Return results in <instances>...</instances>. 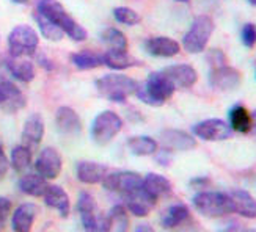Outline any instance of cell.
<instances>
[{
  "instance_id": "obj_1",
  "label": "cell",
  "mask_w": 256,
  "mask_h": 232,
  "mask_svg": "<svg viewBox=\"0 0 256 232\" xmlns=\"http://www.w3.org/2000/svg\"><path fill=\"white\" fill-rule=\"evenodd\" d=\"M38 13H41L46 19H49L52 24L64 31L74 41H84L86 38V30L79 25L77 22L68 14V11L63 8V5L57 0H40L38 2Z\"/></svg>"
},
{
  "instance_id": "obj_2",
  "label": "cell",
  "mask_w": 256,
  "mask_h": 232,
  "mask_svg": "<svg viewBox=\"0 0 256 232\" xmlns=\"http://www.w3.org/2000/svg\"><path fill=\"white\" fill-rule=\"evenodd\" d=\"M174 90L176 88L172 83V80L160 71V72H151L146 82L142 85L138 83L136 96L144 104L152 107H160L173 96Z\"/></svg>"
},
{
  "instance_id": "obj_3",
  "label": "cell",
  "mask_w": 256,
  "mask_h": 232,
  "mask_svg": "<svg viewBox=\"0 0 256 232\" xmlns=\"http://www.w3.org/2000/svg\"><path fill=\"white\" fill-rule=\"evenodd\" d=\"M99 94L112 102H124L126 99L137 93L138 82L123 74H107L96 80Z\"/></svg>"
},
{
  "instance_id": "obj_4",
  "label": "cell",
  "mask_w": 256,
  "mask_h": 232,
  "mask_svg": "<svg viewBox=\"0 0 256 232\" xmlns=\"http://www.w3.org/2000/svg\"><path fill=\"white\" fill-rule=\"evenodd\" d=\"M196 211L208 218H220L234 214V204L230 193L224 192H200L192 200Z\"/></svg>"
},
{
  "instance_id": "obj_5",
  "label": "cell",
  "mask_w": 256,
  "mask_h": 232,
  "mask_svg": "<svg viewBox=\"0 0 256 232\" xmlns=\"http://www.w3.org/2000/svg\"><path fill=\"white\" fill-rule=\"evenodd\" d=\"M77 212L85 232H112L108 215H104L98 209V203L92 193L82 192L77 201Z\"/></svg>"
},
{
  "instance_id": "obj_6",
  "label": "cell",
  "mask_w": 256,
  "mask_h": 232,
  "mask_svg": "<svg viewBox=\"0 0 256 232\" xmlns=\"http://www.w3.org/2000/svg\"><path fill=\"white\" fill-rule=\"evenodd\" d=\"M214 31V20L209 16H198L190 28L184 35L182 46L188 53H200L208 46V41Z\"/></svg>"
},
{
  "instance_id": "obj_7",
  "label": "cell",
  "mask_w": 256,
  "mask_h": 232,
  "mask_svg": "<svg viewBox=\"0 0 256 232\" xmlns=\"http://www.w3.org/2000/svg\"><path fill=\"white\" fill-rule=\"evenodd\" d=\"M38 33L30 25H18L10 31L8 35V47L11 57H26V55H33L38 47Z\"/></svg>"
},
{
  "instance_id": "obj_8",
  "label": "cell",
  "mask_w": 256,
  "mask_h": 232,
  "mask_svg": "<svg viewBox=\"0 0 256 232\" xmlns=\"http://www.w3.org/2000/svg\"><path fill=\"white\" fill-rule=\"evenodd\" d=\"M121 127H123V119L112 110H106V112L99 113L93 121L92 138L98 145L104 146L120 134Z\"/></svg>"
},
{
  "instance_id": "obj_9",
  "label": "cell",
  "mask_w": 256,
  "mask_h": 232,
  "mask_svg": "<svg viewBox=\"0 0 256 232\" xmlns=\"http://www.w3.org/2000/svg\"><path fill=\"white\" fill-rule=\"evenodd\" d=\"M102 185L106 190L126 198L130 193L137 192L143 185V178L132 171H116L112 174H107L102 181Z\"/></svg>"
},
{
  "instance_id": "obj_10",
  "label": "cell",
  "mask_w": 256,
  "mask_h": 232,
  "mask_svg": "<svg viewBox=\"0 0 256 232\" xmlns=\"http://www.w3.org/2000/svg\"><path fill=\"white\" fill-rule=\"evenodd\" d=\"M192 130L195 137L204 141H224L231 138L232 135V129L230 127V124H226L224 119L218 118L204 119L202 123L195 124Z\"/></svg>"
},
{
  "instance_id": "obj_11",
  "label": "cell",
  "mask_w": 256,
  "mask_h": 232,
  "mask_svg": "<svg viewBox=\"0 0 256 232\" xmlns=\"http://www.w3.org/2000/svg\"><path fill=\"white\" fill-rule=\"evenodd\" d=\"M26 102L19 88L5 75H0V108L6 113H16L26 107Z\"/></svg>"
},
{
  "instance_id": "obj_12",
  "label": "cell",
  "mask_w": 256,
  "mask_h": 232,
  "mask_svg": "<svg viewBox=\"0 0 256 232\" xmlns=\"http://www.w3.org/2000/svg\"><path fill=\"white\" fill-rule=\"evenodd\" d=\"M63 162L60 152L55 148H44L35 162V170L44 179H57L62 171Z\"/></svg>"
},
{
  "instance_id": "obj_13",
  "label": "cell",
  "mask_w": 256,
  "mask_h": 232,
  "mask_svg": "<svg viewBox=\"0 0 256 232\" xmlns=\"http://www.w3.org/2000/svg\"><path fill=\"white\" fill-rule=\"evenodd\" d=\"M209 85L218 91H231L240 85V72L231 66H217L209 74Z\"/></svg>"
},
{
  "instance_id": "obj_14",
  "label": "cell",
  "mask_w": 256,
  "mask_h": 232,
  "mask_svg": "<svg viewBox=\"0 0 256 232\" xmlns=\"http://www.w3.org/2000/svg\"><path fill=\"white\" fill-rule=\"evenodd\" d=\"M160 141L165 149L168 151H190L196 148V141L192 135H188L184 130L166 129L162 130Z\"/></svg>"
},
{
  "instance_id": "obj_15",
  "label": "cell",
  "mask_w": 256,
  "mask_h": 232,
  "mask_svg": "<svg viewBox=\"0 0 256 232\" xmlns=\"http://www.w3.org/2000/svg\"><path fill=\"white\" fill-rule=\"evenodd\" d=\"M124 200H126V209H128V211L132 215L140 217V218L146 217L152 211V207L156 206V203H158L146 190L143 189V185L137 192H134L129 196H126Z\"/></svg>"
},
{
  "instance_id": "obj_16",
  "label": "cell",
  "mask_w": 256,
  "mask_h": 232,
  "mask_svg": "<svg viewBox=\"0 0 256 232\" xmlns=\"http://www.w3.org/2000/svg\"><path fill=\"white\" fill-rule=\"evenodd\" d=\"M144 49L152 57L170 58L180 53L181 46L180 42L168 38V36H152L144 41Z\"/></svg>"
},
{
  "instance_id": "obj_17",
  "label": "cell",
  "mask_w": 256,
  "mask_h": 232,
  "mask_svg": "<svg viewBox=\"0 0 256 232\" xmlns=\"http://www.w3.org/2000/svg\"><path fill=\"white\" fill-rule=\"evenodd\" d=\"M162 72L172 80L174 88H190L198 80V74L190 64H173Z\"/></svg>"
},
{
  "instance_id": "obj_18",
  "label": "cell",
  "mask_w": 256,
  "mask_h": 232,
  "mask_svg": "<svg viewBox=\"0 0 256 232\" xmlns=\"http://www.w3.org/2000/svg\"><path fill=\"white\" fill-rule=\"evenodd\" d=\"M55 123L62 134L79 135L82 130V121L71 107H60L55 113Z\"/></svg>"
},
{
  "instance_id": "obj_19",
  "label": "cell",
  "mask_w": 256,
  "mask_h": 232,
  "mask_svg": "<svg viewBox=\"0 0 256 232\" xmlns=\"http://www.w3.org/2000/svg\"><path fill=\"white\" fill-rule=\"evenodd\" d=\"M44 203H46L48 207L57 211L63 218H66L70 215L71 211V201H70V196L66 193L62 187L58 185H49L46 193H44Z\"/></svg>"
},
{
  "instance_id": "obj_20",
  "label": "cell",
  "mask_w": 256,
  "mask_h": 232,
  "mask_svg": "<svg viewBox=\"0 0 256 232\" xmlns=\"http://www.w3.org/2000/svg\"><path fill=\"white\" fill-rule=\"evenodd\" d=\"M42 137H44L42 118L38 113H33L27 118V121L24 123V129H22V141H24V146H27L28 149L38 146Z\"/></svg>"
},
{
  "instance_id": "obj_21",
  "label": "cell",
  "mask_w": 256,
  "mask_h": 232,
  "mask_svg": "<svg viewBox=\"0 0 256 232\" xmlns=\"http://www.w3.org/2000/svg\"><path fill=\"white\" fill-rule=\"evenodd\" d=\"M38 209L33 203H26L20 204L14 214H13V220H11V226H13L14 232H32L33 228V222H35Z\"/></svg>"
},
{
  "instance_id": "obj_22",
  "label": "cell",
  "mask_w": 256,
  "mask_h": 232,
  "mask_svg": "<svg viewBox=\"0 0 256 232\" xmlns=\"http://www.w3.org/2000/svg\"><path fill=\"white\" fill-rule=\"evenodd\" d=\"M77 179L84 184H101L107 176V167L96 162H79L77 163Z\"/></svg>"
},
{
  "instance_id": "obj_23",
  "label": "cell",
  "mask_w": 256,
  "mask_h": 232,
  "mask_svg": "<svg viewBox=\"0 0 256 232\" xmlns=\"http://www.w3.org/2000/svg\"><path fill=\"white\" fill-rule=\"evenodd\" d=\"M230 196L234 204V214L250 220L256 218V200L248 192L236 189L230 192Z\"/></svg>"
},
{
  "instance_id": "obj_24",
  "label": "cell",
  "mask_w": 256,
  "mask_h": 232,
  "mask_svg": "<svg viewBox=\"0 0 256 232\" xmlns=\"http://www.w3.org/2000/svg\"><path fill=\"white\" fill-rule=\"evenodd\" d=\"M143 189L146 190L156 201H159L162 196L172 193V182L162 174L150 173L143 178Z\"/></svg>"
},
{
  "instance_id": "obj_25",
  "label": "cell",
  "mask_w": 256,
  "mask_h": 232,
  "mask_svg": "<svg viewBox=\"0 0 256 232\" xmlns=\"http://www.w3.org/2000/svg\"><path fill=\"white\" fill-rule=\"evenodd\" d=\"M102 61L107 68L116 71L134 68V66L140 64V61L137 58H134L132 55H129L128 50H116V49H110L106 53H102Z\"/></svg>"
},
{
  "instance_id": "obj_26",
  "label": "cell",
  "mask_w": 256,
  "mask_h": 232,
  "mask_svg": "<svg viewBox=\"0 0 256 232\" xmlns=\"http://www.w3.org/2000/svg\"><path fill=\"white\" fill-rule=\"evenodd\" d=\"M190 218V211L186 204H173L162 214L160 225L165 229H176Z\"/></svg>"
},
{
  "instance_id": "obj_27",
  "label": "cell",
  "mask_w": 256,
  "mask_h": 232,
  "mask_svg": "<svg viewBox=\"0 0 256 232\" xmlns=\"http://www.w3.org/2000/svg\"><path fill=\"white\" fill-rule=\"evenodd\" d=\"M6 69L10 71V74L14 77V79L28 83L35 79V66H33L32 61L28 60H22L20 58H10L6 60Z\"/></svg>"
},
{
  "instance_id": "obj_28",
  "label": "cell",
  "mask_w": 256,
  "mask_h": 232,
  "mask_svg": "<svg viewBox=\"0 0 256 232\" xmlns=\"http://www.w3.org/2000/svg\"><path fill=\"white\" fill-rule=\"evenodd\" d=\"M230 127L239 134H248L252 130V115L244 105L238 104L230 110Z\"/></svg>"
},
{
  "instance_id": "obj_29",
  "label": "cell",
  "mask_w": 256,
  "mask_h": 232,
  "mask_svg": "<svg viewBox=\"0 0 256 232\" xmlns=\"http://www.w3.org/2000/svg\"><path fill=\"white\" fill-rule=\"evenodd\" d=\"M49 184L46 182V179L40 176L38 173L36 174H27L24 176L20 181H19V189L22 193H26L28 196H44L46 193Z\"/></svg>"
},
{
  "instance_id": "obj_30",
  "label": "cell",
  "mask_w": 256,
  "mask_h": 232,
  "mask_svg": "<svg viewBox=\"0 0 256 232\" xmlns=\"http://www.w3.org/2000/svg\"><path fill=\"white\" fill-rule=\"evenodd\" d=\"M128 148L134 156H152L158 152V141L151 137H132L128 140Z\"/></svg>"
},
{
  "instance_id": "obj_31",
  "label": "cell",
  "mask_w": 256,
  "mask_h": 232,
  "mask_svg": "<svg viewBox=\"0 0 256 232\" xmlns=\"http://www.w3.org/2000/svg\"><path fill=\"white\" fill-rule=\"evenodd\" d=\"M71 61H72V64L76 66V68H79L82 71L94 69V68H99L101 64H104L102 55L92 52V50H84V52L72 53L71 55Z\"/></svg>"
},
{
  "instance_id": "obj_32",
  "label": "cell",
  "mask_w": 256,
  "mask_h": 232,
  "mask_svg": "<svg viewBox=\"0 0 256 232\" xmlns=\"http://www.w3.org/2000/svg\"><path fill=\"white\" fill-rule=\"evenodd\" d=\"M35 20H36V24H38V27H40V31H41V35L46 38V39H49V41H60L62 38H63V35H64V31L62 30V28H58L55 24H52V22L49 20V19H46L44 17L41 13H35Z\"/></svg>"
},
{
  "instance_id": "obj_33",
  "label": "cell",
  "mask_w": 256,
  "mask_h": 232,
  "mask_svg": "<svg viewBox=\"0 0 256 232\" xmlns=\"http://www.w3.org/2000/svg\"><path fill=\"white\" fill-rule=\"evenodd\" d=\"M11 167H13L16 171H24L30 167V163H32V151L24 146V145H20V146H16L13 151H11Z\"/></svg>"
},
{
  "instance_id": "obj_34",
  "label": "cell",
  "mask_w": 256,
  "mask_h": 232,
  "mask_svg": "<svg viewBox=\"0 0 256 232\" xmlns=\"http://www.w3.org/2000/svg\"><path fill=\"white\" fill-rule=\"evenodd\" d=\"M102 41L107 44L110 49L116 50H128V39L124 36L123 31H120L118 28H107L102 33Z\"/></svg>"
},
{
  "instance_id": "obj_35",
  "label": "cell",
  "mask_w": 256,
  "mask_h": 232,
  "mask_svg": "<svg viewBox=\"0 0 256 232\" xmlns=\"http://www.w3.org/2000/svg\"><path fill=\"white\" fill-rule=\"evenodd\" d=\"M110 225H112V232H126L129 222L126 214V206H115L108 214Z\"/></svg>"
},
{
  "instance_id": "obj_36",
  "label": "cell",
  "mask_w": 256,
  "mask_h": 232,
  "mask_svg": "<svg viewBox=\"0 0 256 232\" xmlns=\"http://www.w3.org/2000/svg\"><path fill=\"white\" fill-rule=\"evenodd\" d=\"M114 16L120 24H124L129 27L137 25L140 22V16L137 11H134L132 8H128V6H116L114 9Z\"/></svg>"
},
{
  "instance_id": "obj_37",
  "label": "cell",
  "mask_w": 256,
  "mask_h": 232,
  "mask_svg": "<svg viewBox=\"0 0 256 232\" xmlns=\"http://www.w3.org/2000/svg\"><path fill=\"white\" fill-rule=\"evenodd\" d=\"M242 44L246 47H253L256 44V25L254 24H246L242 28Z\"/></svg>"
},
{
  "instance_id": "obj_38",
  "label": "cell",
  "mask_w": 256,
  "mask_h": 232,
  "mask_svg": "<svg viewBox=\"0 0 256 232\" xmlns=\"http://www.w3.org/2000/svg\"><path fill=\"white\" fill-rule=\"evenodd\" d=\"M11 211H13V204L8 200V198L0 196V225L5 223V220H8V217L11 215Z\"/></svg>"
},
{
  "instance_id": "obj_39",
  "label": "cell",
  "mask_w": 256,
  "mask_h": 232,
  "mask_svg": "<svg viewBox=\"0 0 256 232\" xmlns=\"http://www.w3.org/2000/svg\"><path fill=\"white\" fill-rule=\"evenodd\" d=\"M208 60L210 61V64H212V68H217V66H224L226 58L222 50L218 49H212L209 53H208Z\"/></svg>"
},
{
  "instance_id": "obj_40",
  "label": "cell",
  "mask_w": 256,
  "mask_h": 232,
  "mask_svg": "<svg viewBox=\"0 0 256 232\" xmlns=\"http://www.w3.org/2000/svg\"><path fill=\"white\" fill-rule=\"evenodd\" d=\"M8 168H10V162L5 156V151H4L2 145H0V179L5 178V174L8 173Z\"/></svg>"
},
{
  "instance_id": "obj_41",
  "label": "cell",
  "mask_w": 256,
  "mask_h": 232,
  "mask_svg": "<svg viewBox=\"0 0 256 232\" xmlns=\"http://www.w3.org/2000/svg\"><path fill=\"white\" fill-rule=\"evenodd\" d=\"M220 232H256V229L253 228H246L242 225H231L225 229H222Z\"/></svg>"
},
{
  "instance_id": "obj_42",
  "label": "cell",
  "mask_w": 256,
  "mask_h": 232,
  "mask_svg": "<svg viewBox=\"0 0 256 232\" xmlns=\"http://www.w3.org/2000/svg\"><path fill=\"white\" fill-rule=\"evenodd\" d=\"M158 162H160L162 165H168L170 163V157H168V149H164L159 156H158Z\"/></svg>"
},
{
  "instance_id": "obj_43",
  "label": "cell",
  "mask_w": 256,
  "mask_h": 232,
  "mask_svg": "<svg viewBox=\"0 0 256 232\" xmlns=\"http://www.w3.org/2000/svg\"><path fill=\"white\" fill-rule=\"evenodd\" d=\"M136 232H156L150 225H138L136 228Z\"/></svg>"
},
{
  "instance_id": "obj_44",
  "label": "cell",
  "mask_w": 256,
  "mask_h": 232,
  "mask_svg": "<svg viewBox=\"0 0 256 232\" xmlns=\"http://www.w3.org/2000/svg\"><path fill=\"white\" fill-rule=\"evenodd\" d=\"M208 184H209V181H208L206 178H204V179H194V181H192V185H194V187H198V185H208Z\"/></svg>"
},
{
  "instance_id": "obj_45",
  "label": "cell",
  "mask_w": 256,
  "mask_h": 232,
  "mask_svg": "<svg viewBox=\"0 0 256 232\" xmlns=\"http://www.w3.org/2000/svg\"><path fill=\"white\" fill-rule=\"evenodd\" d=\"M252 123H253V127H252V130H254L256 132V110L252 113Z\"/></svg>"
},
{
  "instance_id": "obj_46",
  "label": "cell",
  "mask_w": 256,
  "mask_h": 232,
  "mask_svg": "<svg viewBox=\"0 0 256 232\" xmlns=\"http://www.w3.org/2000/svg\"><path fill=\"white\" fill-rule=\"evenodd\" d=\"M13 3H18V5H26V3H28V0H11Z\"/></svg>"
},
{
  "instance_id": "obj_47",
  "label": "cell",
  "mask_w": 256,
  "mask_h": 232,
  "mask_svg": "<svg viewBox=\"0 0 256 232\" xmlns=\"http://www.w3.org/2000/svg\"><path fill=\"white\" fill-rule=\"evenodd\" d=\"M248 3L253 5V6H256V0H248Z\"/></svg>"
},
{
  "instance_id": "obj_48",
  "label": "cell",
  "mask_w": 256,
  "mask_h": 232,
  "mask_svg": "<svg viewBox=\"0 0 256 232\" xmlns=\"http://www.w3.org/2000/svg\"><path fill=\"white\" fill-rule=\"evenodd\" d=\"M176 2H188V0H176Z\"/></svg>"
}]
</instances>
